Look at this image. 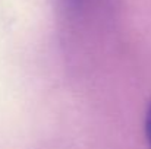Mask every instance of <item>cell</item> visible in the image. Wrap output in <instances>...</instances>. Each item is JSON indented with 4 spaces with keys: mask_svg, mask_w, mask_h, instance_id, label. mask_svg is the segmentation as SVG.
I'll return each instance as SVG.
<instances>
[{
    "mask_svg": "<svg viewBox=\"0 0 151 149\" xmlns=\"http://www.w3.org/2000/svg\"><path fill=\"white\" fill-rule=\"evenodd\" d=\"M145 138H147L148 146L151 149V102L147 110V115H145Z\"/></svg>",
    "mask_w": 151,
    "mask_h": 149,
    "instance_id": "cell-1",
    "label": "cell"
}]
</instances>
